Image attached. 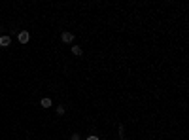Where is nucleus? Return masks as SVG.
Segmentation results:
<instances>
[{"label":"nucleus","mask_w":189,"mask_h":140,"mask_svg":"<svg viewBox=\"0 0 189 140\" xmlns=\"http://www.w3.org/2000/svg\"><path fill=\"white\" fill-rule=\"evenodd\" d=\"M70 140H80V135H78V133H74V135L70 136Z\"/></svg>","instance_id":"0eeeda50"},{"label":"nucleus","mask_w":189,"mask_h":140,"mask_svg":"<svg viewBox=\"0 0 189 140\" xmlns=\"http://www.w3.org/2000/svg\"><path fill=\"white\" fill-rule=\"evenodd\" d=\"M40 104H42V108H49V106H51L53 102H51V99H49V97H44V99L40 100Z\"/></svg>","instance_id":"20e7f679"},{"label":"nucleus","mask_w":189,"mask_h":140,"mask_svg":"<svg viewBox=\"0 0 189 140\" xmlns=\"http://www.w3.org/2000/svg\"><path fill=\"white\" fill-rule=\"evenodd\" d=\"M87 140H99V136H87Z\"/></svg>","instance_id":"6e6552de"},{"label":"nucleus","mask_w":189,"mask_h":140,"mask_svg":"<svg viewBox=\"0 0 189 140\" xmlns=\"http://www.w3.org/2000/svg\"><path fill=\"white\" fill-rule=\"evenodd\" d=\"M61 40H63L64 42V44H72V40H74V34H72V32H63V36H61Z\"/></svg>","instance_id":"f03ea898"},{"label":"nucleus","mask_w":189,"mask_h":140,"mask_svg":"<svg viewBox=\"0 0 189 140\" xmlns=\"http://www.w3.org/2000/svg\"><path fill=\"white\" fill-rule=\"evenodd\" d=\"M28 40H30V34H28L27 30L19 32V42H21V44H28Z\"/></svg>","instance_id":"f257e3e1"},{"label":"nucleus","mask_w":189,"mask_h":140,"mask_svg":"<svg viewBox=\"0 0 189 140\" xmlns=\"http://www.w3.org/2000/svg\"><path fill=\"white\" fill-rule=\"evenodd\" d=\"M9 44H11V38L9 36H0V45H2V47H8Z\"/></svg>","instance_id":"7ed1b4c3"},{"label":"nucleus","mask_w":189,"mask_h":140,"mask_svg":"<svg viewBox=\"0 0 189 140\" xmlns=\"http://www.w3.org/2000/svg\"><path fill=\"white\" fill-rule=\"evenodd\" d=\"M57 114H59V116H63V114H64V106H57Z\"/></svg>","instance_id":"423d86ee"},{"label":"nucleus","mask_w":189,"mask_h":140,"mask_svg":"<svg viewBox=\"0 0 189 140\" xmlns=\"http://www.w3.org/2000/svg\"><path fill=\"white\" fill-rule=\"evenodd\" d=\"M72 53L76 55V57H80V55L83 53V51H81V47H80V45H72Z\"/></svg>","instance_id":"39448f33"}]
</instances>
